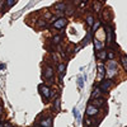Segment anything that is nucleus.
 Segmentation results:
<instances>
[{
  "mask_svg": "<svg viewBox=\"0 0 127 127\" xmlns=\"http://www.w3.org/2000/svg\"><path fill=\"white\" fill-rule=\"evenodd\" d=\"M117 62L114 60H109V62L107 64V66H105V79H112L116 74H117Z\"/></svg>",
  "mask_w": 127,
  "mask_h": 127,
  "instance_id": "nucleus-1",
  "label": "nucleus"
},
{
  "mask_svg": "<svg viewBox=\"0 0 127 127\" xmlns=\"http://www.w3.org/2000/svg\"><path fill=\"white\" fill-rule=\"evenodd\" d=\"M54 74H55V70H54V67H52L51 65H46L45 66L43 78L47 81V84H52V83H54Z\"/></svg>",
  "mask_w": 127,
  "mask_h": 127,
  "instance_id": "nucleus-2",
  "label": "nucleus"
},
{
  "mask_svg": "<svg viewBox=\"0 0 127 127\" xmlns=\"http://www.w3.org/2000/svg\"><path fill=\"white\" fill-rule=\"evenodd\" d=\"M38 92L39 94L42 95V98H43L45 103H47V100L50 99V93H51V88L47 85V84H41L38 87Z\"/></svg>",
  "mask_w": 127,
  "mask_h": 127,
  "instance_id": "nucleus-3",
  "label": "nucleus"
},
{
  "mask_svg": "<svg viewBox=\"0 0 127 127\" xmlns=\"http://www.w3.org/2000/svg\"><path fill=\"white\" fill-rule=\"evenodd\" d=\"M112 85H113L112 79H103V80H100V84L98 85V88L102 90V93H107V92H109Z\"/></svg>",
  "mask_w": 127,
  "mask_h": 127,
  "instance_id": "nucleus-4",
  "label": "nucleus"
},
{
  "mask_svg": "<svg viewBox=\"0 0 127 127\" xmlns=\"http://www.w3.org/2000/svg\"><path fill=\"white\" fill-rule=\"evenodd\" d=\"M67 26V19L65 17H61V18H57L54 23H52V28L54 29H57V31H61L62 28H65Z\"/></svg>",
  "mask_w": 127,
  "mask_h": 127,
  "instance_id": "nucleus-5",
  "label": "nucleus"
},
{
  "mask_svg": "<svg viewBox=\"0 0 127 127\" xmlns=\"http://www.w3.org/2000/svg\"><path fill=\"white\" fill-rule=\"evenodd\" d=\"M105 33H107V45L112 46L113 39H114V33H113V28L111 26H105Z\"/></svg>",
  "mask_w": 127,
  "mask_h": 127,
  "instance_id": "nucleus-6",
  "label": "nucleus"
},
{
  "mask_svg": "<svg viewBox=\"0 0 127 127\" xmlns=\"http://www.w3.org/2000/svg\"><path fill=\"white\" fill-rule=\"evenodd\" d=\"M85 113H87V116H89V117H93V116H95V114L99 113V108L95 107V105H93L92 103H89L88 107H87V109H85Z\"/></svg>",
  "mask_w": 127,
  "mask_h": 127,
  "instance_id": "nucleus-7",
  "label": "nucleus"
},
{
  "mask_svg": "<svg viewBox=\"0 0 127 127\" xmlns=\"http://www.w3.org/2000/svg\"><path fill=\"white\" fill-rule=\"evenodd\" d=\"M52 117L51 116H47V117H42L39 120V126L42 127H52Z\"/></svg>",
  "mask_w": 127,
  "mask_h": 127,
  "instance_id": "nucleus-8",
  "label": "nucleus"
},
{
  "mask_svg": "<svg viewBox=\"0 0 127 127\" xmlns=\"http://www.w3.org/2000/svg\"><path fill=\"white\" fill-rule=\"evenodd\" d=\"M104 76H105V66L103 64H98V79L103 80Z\"/></svg>",
  "mask_w": 127,
  "mask_h": 127,
  "instance_id": "nucleus-9",
  "label": "nucleus"
},
{
  "mask_svg": "<svg viewBox=\"0 0 127 127\" xmlns=\"http://www.w3.org/2000/svg\"><path fill=\"white\" fill-rule=\"evenodd\" d=\"M52 108H54L55 112H60V109H61V98H60V97H57L56 99H54Z\"/></svg>",
  "mask_w": 127,
  "mask_h": 127,
  "instance_id": "nucleus-10",
  "label": "nucleus"
},
{
  "mask_svg": "<svg viewBox=\"0 0 127 127\" xmlns=\"http://www.w3.org/2000/svg\"><path fill=\"white\" fill-rule=\"evenodd\" d=\"M54 8H55L56 12H61V13H64V12H65V9H66V4L64 3V1H60V3L55 4Z\"/></svg>",
  "mask_w": 127,
  "mask_h": 127,
  "instance_id": "nucleus-11",
  "label": "nucleus"
},
{
  "mask_svg": "<svg viewBox=\"0 0 127 127\" xmlns=\"http://www.w3.org/2000/svg\"><path fill=\"white\" fill-rule=\"evenodd\" d=\"M94 46H95V52H98V51L103 50L104 43H103L102 41H99V39H97V38H94Z\"/></svg>",
  "mask_w": 127,
  "mask_h": 127,
  "instance_id": "nucleus-12",
  "label": "nucleus"
},
{
  "mask_svg": "<svg viewBox=\"0 0 127 127\" xmlns=\"http://www.w3.org/2000/svg\"><path fill=\"white\" fill-rule=\"evenodd\" d=\"M102 94H103V93H102V90H100V89L97 87V88H95V89L92 92V99H97V98H100V97H102Z\"/></svg>",
  "mask_w": 127,
  "mask_h": 127,
  "instance_id": "nucleus-13",
  "label": "nucleus"
},
{
  "mask_svg": "<svg viewBox=\"0 0 127 127\" xmlns=\"http://www.w3.org/2000/svg\"><path fill=\"white\" fill-rule=\"evenodd\" d=\"M93 105H95V107H100V105H103L104 104V99L100 97V98H97V99H92V102H90Z\"/></svg>",
  "mask_w": 127,
  "mask_h": 127,
  "instance_id": "nucleus-14",
  "label": "nucleus"
},
{
  "mask_svg": "<svg viewBox=\"0 0 127 127\" xmlns=\"http://www.w3.org/2000/svg\"><path fill=\"white\" fill-rule=\"evenodd\" d=\"M62 41V36L61 34H55V36H52V45H60V42Z\"/></svg>",
  "mask_w": 127,
  "mask_h": 127,
  "instance_id": "nucleus-15",
  "label": "nucleus"
},
{
  "mask_svg": "<svg viewBox=\"0 0 127 127\" xmlns=\"http://www.w3.org/2000/svg\"><path fill=\"white\" fill-rule=\"evenodd\" d=\"M90 39H92V31H89V32H88L87 37L84 38V41L81 42V45H80V46H81V47H85V46L89 43V42H90Z\"/></svg>",
  "mask_w": 127,
  "mask_h": 127,
  "instance_id": "nucleus-16",
  "label": "nucleus"
},
{
  "mask_svg": "<svg viewBox=\"0 0 127 127\" xmlns=\"http://www.w3.org/2000/svg\"><path fill=\"white\" fill-rule=\"evenodd\" d=\"M47 26H48V24H47V22H46L45 19H38V20H37V27H38L39 29H41V28L45 29V28H47Z\"/></svg>",
  "mask_w": 127,
  "mask_h": 127,
  "instance_id": "nucleus-17",
  "label": "nucleus"
},
{
  "mask_svg": "<svg viewBox=\"0 0 127 127\" xmlns=\"http://www.w3.org/2000/svg\"><path fill=\"white\" fill-rule=\"evenodd\" d=\"M97 57L99 60H105L107 59V51H104V50H100L97 52Z\"/></svg>",
  "mask_w": 127,
  "mask_h": 127,
  "instance_id": "nucleus-18",
  "label": "nucleus"
},
{
  "mask_svg": "<svg viewBox=\"0 0 127 127\" xmlns=\"http://www.w3.org/2000/svg\"><path fill=\"white\" fill-rule=\"evenodd\" d=\"M72 13H74V5H66V9H65V12H64V14L69 17Z\"/></svg>",
  "mask_w": 127,
  "mask_h": 127,
  "instance_id": "nucleus-19",
  "label": "nucleus"
},
{
  "mask_svg": "<svg viewBox=\"0 0 127 127\" xmlns=\"http://www.w3.org/2000/svg\"><path fill=\"white\" fill-rule=\"evenodd\" d=\"M94 22H95V20H94L93 14H88V15H87V24H88L89 27H92V26L94 24Z\"/></svg>",
  "mask_w": 127,
  "mask_h": 127,
  "instance_id": "nucleus-20",
  "label": "nucleus"
},
{
  "mask_svg": "<svg viewBox=\"0 0 127 127\" xmlns=\"http://www.w3.org/2000/svg\"><path fill=\"white\" fill-rule=\"evenodd\" d=\"M18 1V0H5V8L9 9V8H12L15 3Z\"/></svg>",
  "mask_w": 127,
  "mask_h": 127,
  "instance_id": "nucleus-21",
  "label": "nucleus"
},
{
  "mask_svg": "<svg viewBox=\"0 0 127 127\" xmlns=\"http://www.w3.org/2000/svg\"><path fill=\"white\" fill-rule=\"evenodd\" d=\"M99 28H100V22H99V20H97V22H94V24L92 26V32H94V33H95V32H97Z\"/></svg>",
  "mask_w": 127,
  "mask_h": 127,
  "instance_id": "nucleus-22",
  "label": "nucleus"
},
{
  "mask_svg": "<svg viewBox=\"0 0 127 127\" xmlns=\"http://www.w3.org/2000/svg\"><path fill=\"white\" fill-rule=\"evenodd\" d=\"M121 62H122V65H123L125 71L127 72V56H121Z\"/></svg>",
  "mask_w": 127,
  "mask_h": 127,
  "instance_id": "nucleus-23",
  "label": "nucleus"
},
{
  "mask_svg": "<svg viewBox=\"0 0 127 127\" xmlns=\"http://www.w3.org/2000/svg\"><path fill=\"white\" fill-rule=\"evenodd\" d=\"M114 57H116V54H114L112 50H109V51L107 52V59H109V60H114Z\"/></svg>",
  "mask_w": 127,
  "mask_h": 127,
  "instance_id": "nucleus-24",
  "label": "nucleus"
},
{
  "mask_svg": "<svg viewBox=\"0 0 127 127\" xmlns=\"http://www.w3.org/2000/svg\"><path fill=\"white\" fill-rule=\"evenodd\" d=\"M78 87H79V89L84 88V80H83L81 76H78Z\"/></svg>",
  "mask_w": 127,
  "mask_h": 127,
  "instance_id": "nucleus-25",
  "label": "nucleus"
},
{
  "mask_svg": "<svg viewBox=\"0 0 127 127\" xmlns=\"http://www.w3.org/2000/svg\"><path fill=\"white\" fill-rule=\"evenodd\" d=\"M100 8H102L100 3L95 1V4H94V10H95V12H97V13H99V12H100Z\"/></svg>",
  "mask_w": 127,
  "mask_h": 127,
  "instance_id": "nucleus-26",
  "label": "nucleus"
},
{
  "mask_svg": "<svg viewBox=\"0 0 127 127\" xmlns=\"http://www.w3.org/2000/svg\"><path fill=\"white\" fill-rule=\"evenodd\" d=\"M72 113H74V116H75V118H78V122H80V116H79L78 109L76 108H72Z\"/></svg>",
  "mask_w": 127,
  "mask_h": 127,
  "instance_id": "nucleus-27",
  "label": "nucleus"
},
{
  "mask_svg": "<svg viewBox=\"0 0 127 127\" xmlns=\"http://www.w3.org/2000/svg\"><path fill=\"white\" fill-rule=\"evenodd\" d=\"M103 15H104V19H105V20H111V19H112V17H109V14H108L107 10L104 12V14H103Z\"/></svg>",
  "mask_w": 127,
  "mask_h": 127,
  "instance_id": "nucleus-28",
  "label": "nucleus"
},
{
  "mask_svg": "<svg viewBox=\"0 0 127 127\" xmlns=\"http://www.w3.org/2000/svg\"><path fill=\"white\" fill-rule=\"evenodd\" d=\"M52 57H54V61H55V62H59V56H57V54H55V52H54V54H52Z\"/></svg>",
  "mask_w": 127,
  "mask_h": 127,
  "instance_id": "nucleus-29",
  "label": "nucleus"
},
{
  "mask_svg": "<svg viewBox=\"0 0 127 127\" xmlns=\"http://www.w3.org/2000/svg\"><path fill=\"white\" fill-rule=\"evenodd\" d=\"M50 18H52V14L51 13H46L45 14V17H43V19L46 20V19H50Z\"/></svg>",
  "mask_w": 127,
  "mask_h": 127,
  "instance_id": "nucleus-30",
  "label": "nucleus"
},
{
  "mask_svg": "<svg viewBox=\"0 0 127 127\" xmlns=\"http://www.w3.org/2000/svg\"><path fill=\"white\" fill-rule=\"evenodd\" d=\"M5 69H6L5 64H0V70H5Z\"/></svg>",
  "mask_w": 127,
  "mask_h": 127,
  "instance_id": "nucleus-31",
  "label": "nucleus"
},
{
  "mask_svg": "<svg viewBox=\"0 0 127 127\" xmlns=\"http://www.w3.org/2000/svg\"><path fill=\"white\" fill-rule=\"evenodd\" d=\"M4 125V127H12V125H10L9 122H5V123H3Z\"/></svg>",
  "mask_w": 127,
  "mask_h": 127,
  "instance_id": "nucleus-32",
  "label": "nucleus"
},
{
  "mask_svg": "<svg viewBox=\"0 0 127 127\" xmlns=\"http://www.w3.org/2000/svg\"><path fill=\"white\" fill-rule=\"evenodd\" d=\"M79 1H80V0H74V4L76 5V4H79Z\"/></svg>",
  "mask_w": 127,
  "mask_h": 127,
  "instance_id": "nucleus-33",
  "label": "nucleus"
},
{
  "mask_svg": "<svg viewBox=\"0 0 127 127\" xmlns=\"http://www.w3.org/2000/svg\"><path fill=\"white\" fill-rule=\"evenodd\" d=\"M1 112H3V108H1V105H0V114H1Z\"/></svg>",
  "mask_w": 127,
  "mask_h": 127,
  "instance_id": "nucleus-34",
  "label": "nucleus"
},
{
  "mask_svg": "<svg viewBox=\"0 0 127 127\" xmlns=\"http://www.w3.org/2000/svg\"><path fill=\"white\" fill-rule=\"evenodd\" d=\"M34 127H42V126H39V125H37V126H34Z\"/></svg>",
  "mask_w": 127,
  "mask_h": 127,
  "instance_id": "nucleus-35",
  "label": "nucleus"
},
{
  "mask_svg": "<svg viewBox=\"0 0 127 127\" xmlns=\"http://www.w3.org/2000/svg\"><path fill=\"white\" fill-rule=\"evenodd\" d=\"M87 1H88V0H84V3H87Z\"/></svg>",
  "mask_w": 127,
  "mask_h": 127,
  "instance_id": "nucleus-36",
  "label": "nucleus"
},
{
  "mask_svg": "<svg viewBox=\"0 0 127 127\" xmlns=\"http://www.w3.org/2000/svg\"><path fill=\"white\" fill-rule=\"evenodd\" d=\"M95 1H98V0H95Z\"/></svg>",
  "mask_w": 127,
  "mask_h": 127,
  "instance_id": "nucleus-37",
  "label": "nucleus"
}]
</instances>
